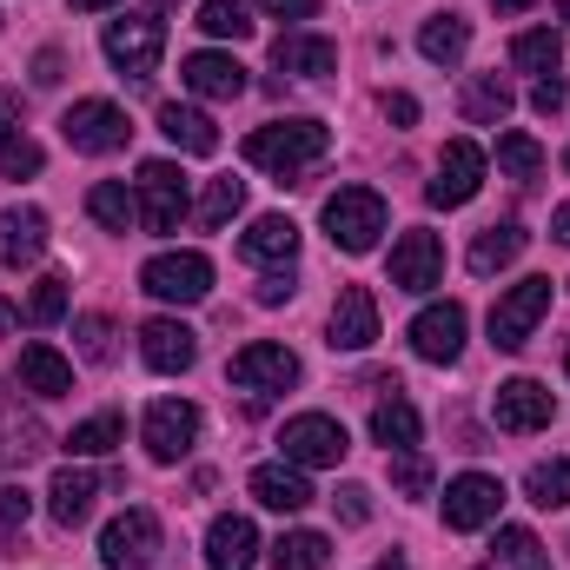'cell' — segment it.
I'll use <instances>...</instances> for the list:
<instances>
[{"label": "cell", "mask_w": 570, "mask_h": 570, "mask_svg": "<svg viewBox=\"0 0 570 570\" xmlns=\"http://www.w3.org/2000/svg\"><path fill=\"white\" fill-rule=\"evenodd\" d=\"M524 498H531L538 511H564V504H570V458L531 464V478H524Z\"/></svg>", "instance_id": "cell-36"}, {"label": "cell", "mask_w": 570, "mask_h": 570, "mask_svg": "<svg viewBox=\"0 0 570 570\" xmlns=\"http://www.w3.org/2000/svg\"><path fill=\"white\" fill-rule=\"evenodd\" d=\"M332 338V352H365L372 338H379V298L365 292V285H345L338 292V305H332V325H325Z\"/></svg>", "instance_id": "cell-17"}, {"label": "cell", "mask_w": 570, "mask_h": 570, "mask_svg": "<svg viewBox=\"0 0 570 570\" xmlns=\"http://www.w3.org/2000/svg\"><path fill=\"white\" fill-rule=\"evenodd\" d=\"M179 80H186L199 100H239V94H246V67H239L233 53H186Z\"/></svg>", "instance_id": "cell-21"}, {"label": "cell", "mask_w": 570, "mask_h": 570, "mask_svg": "<svg viewBox=\"0 0 570 570\" xmlns=\"http://www.w3.org/2000/svg\"><path fill=\"white\" fill-rule=\"evenodd\" d=\"M285 298H292V266H279V273L259 279V305H285Z\"/></svg>", "instance_id": "cell-48"}, {"label": "cell", "mask_w": 570, "mask_h": 570, "mask_svg": "<svg viewBox=\"0 0 570 570\" xmlns=\"http://www.w3.org/2000/svg\"><path fill=\"white\" fill-rule=\"evenodd\" d=\"M498 166H504V179H538L544 146L531 140V134H504V140H498Z\"/></svg>", "instance_id": "cell-41"}, {"label": "cell", "mask_w": 570, "mask_h": 570, "mask_svg": "<svg viewBox=\"0 0 570 570\" xmlns=\"http://www.w3.org/2000/svg\"><path fill=\"white\" fill-rule=\"evenodd\" d=\"M464 47H471V20H464V13H431L425 33H419V53H425L431 67L464 60Z\"/></svg>", "instance_id": "cell-30"}, {"label": "cell", "mask_w": 570, "mask_h": 570, "mask_svg": "<svg viewBox=\"0 0 570 570\" xmlns=\"http://www.w3.org/2000/svg\"><path fill=\"white\" fill-rule=\"evenodd\" d=\"M279 451H285V464H298V471H332L345 458V425L325 419V412H298V419H285Z\"/></svg>", "instance_id": "cell-7"}, {"label": "cell", "mask_w": 570, "mask_h": 570, "mask_svg": "<svg viewBox=\"0 0 570 570\" xmlns=\"http://www.w3.org/2000/svg\"><path fill=\"white\" fill-rule=\"evenodd\" d=\"M478 186H484V146L478 140H444V153H438V179L425 186V199L438 206V213H451V206H471Z\"/></svg>", "instance_id": "cell-8"}, {"label": "cell", "mask_w": 570, "mask_h": 570, "mask_svg": "<svg viewBox=\"0 0 570 570\" xmlns=\"http://www.w3.org/2000/svg\"><path fill=\"white\" fill-rule=\"evenodd\" d=\"M544 312H551V279H518L491 305V345L498 352H524Z\"/></svg>", "instance_id": "cell-4"}, {"label": "cell", "mask_w": 570, "mask_h": 570, "mask_svg": "<svg viewBox=\"0 0 570 570\" xmlns=\"http://www.w3.org/2000/svg\"><path fill=\"white\" fill-rule=\"evenodd\" d=\"M159 134L179 146V153H199V159H206V153H219V127H213L199 107H179V100H166V107H159Z\"/></svg>", "instance_id": "cell-27"}, {"label": "cell", "mask_w": 570, "mask_h": 570, "mask_svg": "<svg viewBox=\"0 0 570 570\" xmlns=\"http://www.w3.org/2000/svg\"><path fill=\"white\" fill-rule=\"evenodd\" d=\"M438 279H444V239L425 233V226H412V233L392 246V285H399V292H431Z\"/></svg>", "instance_id": "cell-16"}, {"label": "cell", "mask_w": 570, "mask_h": 570, "mask_svg": "<svg viewBox=\"0 0 570 570\" xmlns=\"http://www.w3.org/2000/svg\"><path fill=\"white\" fill-rule=\"evenodd\" d=\"M20 173H40V146L33 140H7L0 146V179H20Z\"/></svg>", "instance_id": "cell-45"}, {"label": "cell", "mask_w": 570, "mask_h": 570, "mask_svg": "<svg viewBox=\"0 0 570 570\" xmlns=\"http://www.w3.org/2000/svg\"><path fill=\"white\" fill-rule=\"evenodd\" d=\"M273 564L279 570H325L332 564V538L325 531H285L273 544Z\"/></svg>", "instance_id": "cell-34"}, {"label": "cell", "mask_w": 570, "mask_h": 570, "mask_svg": "<svg viewBox=\"0 0 570 570\" xmlns=\"http://www.w3.org/2000/svg\"><path fill=\"white\" fill-rule=\"evenodd\" d=\"M47 253V213L40 206H7L0 213V266H33Z\"/></svg>", "instance_id": "cell-20"}, {"label": "cell", "mask_w": 570, "mask_h": 570, "mask_svg": "<svg viewBox=\"0 0 570 570\" xmlns=\"http://www.w3.org/2000/svg\"><path fill=\"white\" fill-rule=\"evenodd\" d=\"M246 491H253L266 511H305V504H312V484H305L298 464H259V471L246 478Z\"/></svg>", "instance_id": "cell-26"}, {"label": "cell", "mask_w": 570, "mask_h": 570, "mask_svg": "<svg viewBox=\"0 0 570 570\" xmlns=\"http://www.w3.org/2000/svg\"><path fill=\"white\" fill-rule=\"evenodd\" d=\"M419 405H412V399H399V385H392V399H379V405H372V438H379V444H385V451H412V444H419Z\"/></svg>", "instance_id": "cell-28"}, {"label": "cell", "mask_w": 570, "mask_h": 570, "mask_svg": "<svg viewBox=\"0 0 570 570\" xmlns=\"http://www.w3.org/2000/svg\"><path fill=\"white\" fill-rule=\"evenodd\" d=\"M53 318H67V279L60 273L33 279V292H27V325H53Z\"/></svg>", "instance_id": "cell-42"}, {"label": "cell", "mask_w": 570, "mask_h": 570, "mask_svg": "<svg viewBox=\"0 0 570 570\" xmlns=\"http://www.w3.org/2000/svg\"><path fill=\"white\" fill-rule=\"evenodd\" d=\"M60 67H67V60H60V53L47 47V53L33 60V80H40V87H60Z\"/></svg>", "instance_id": "cell-51"}, {"label": "cell", "mask_w": 570, "mask_h": 570, "mask_svg": "<svg viewBox=\"0 0 570 570\" xmlns=\"http://www.w3.org/2000/svg\"><path fill=\"white\" fill-rule=\"evenodd\" d=\"M87 213H94V219H100L107 233H127V226L140 219V199H134V193H127L120 179H100V186L87 193Z\"/></svg>", "instance_id": "cell-35"}, {"label": "cell", "mask_w": 570, "mask_h": 570, "mask_svg": "<svg viewBox=\"0 0 570 570\" xmlns=\"http://www.w3.org/2000/svg\"><path fill=\"white\" fill-rule=\"evenodd\" d=\"M199 27L213 40H253V13L239 0H199Z\"/></svg>", "instance_id": "cell-38"}, {"label": "cell", "mask_w": 570, "mask_h": 570, "mask_svg": "<svg viewBox=\"0 0 570 570\" xmlns=\"http://www.w3.org/2000/svg\"><path fill=\"white\" fill-rule=\"evenodd\" d=\"M259 558V531H253V518H213V531H206V564L213 570H253Z\"/></svg>", "instance_id": "cell-23"}, {"label": "cell", "mask_w": 570, "mask_h": 570, "mask_svg": "<svg viewBox=\"0 0 570 570\" xmlns=\"http://www.w3.org/2000/svg\"><path fill=\"white\" fill-rule=\"evenodd\" d=\"M325 233H332L338 253H372L379 233H385V199L372 186H338L325 199Z\"/></svg>", "instance_id": "cell-2"}, {"label": "cell", "mask_w": 570, "mask_h": 570, "mask_svg": "<svg viewBox=\"0 0 570 570\" xmlns=\"http://www.w3.org/2000/svg\"><path fill=\"white\" fill-rule=\"evenodd\" d=\"M504 504V484L491 471H464L444 484V531H484Z\"/></svg>", "instance_id": "cell-11"}, {"label": "cell", "mask_w": 570, "mask_h": 570, "mask_svg": "<svg viewBox=\"0 0 570 570\" xmlns=\"http://www.w3.org/2000/svg\"><path fill=\"white\" fill-rule=\"evenodd\" d=\"M564 166H570V153H564Z\"/></svg>", "instance_id": "cell-59"}, {"label": "cell", "mask_w": 570, "mask_h": 570, "mask_svg": "<svg viewBox=\"0 0 570 570\" xmlns=\"http://www.w3.org/2000/svg\"><path fill=\"white\" fill-rule=\"evenodd\" d=\"M332 504H338V518H345V524H365V518H372V491H365V484H345Z\"/></svg>", "instance_id": "cell-46"}, {"label": "cell", "mask_w": 570, "mask_h": 570, "mask_svg": "<svg viewBox=\"0 0 570 570\" xmlns=\"http://www.w3.org/2000/svg\"><path fill=\"white\" fill-rule=\"evenodd\" d=\"M372 570H412V564L405 558H385V564H372Z\"/></svg>", "instance_id": "cell-57"}, {"label": "cell", "mask_w": 570, "mask_h": 570, "mask_svg": "<svg viewBox=\"0 0 570 570\" xmlns=\"http://www.w3.org/2000/svg\"><path fill=\"white\" fill-rule=\"evenodd\" d=\"M531 107H538V114L551 120V114L564 107V94H558V80H538V94H531Z\"/></svg>", "instance_id": "cell-52"}, {"label": "cell", "mask_w": 570, "mask_h": 570, "mask_svg": "<svg viewBox=\"0 0 570 570\" xmlns=\"http://www.w3.org/2000/svg\"><path fill=\"white\" fill-rule=\"evenodd\" d=\"M266 13H279V20H312L318 13V0H259Z\"/></svg>", "instance_id": "cell-50"}, {"label": "cell", "mask_w": 570, "mask_h": 570, "mask_svg": "<svg viewBox=\"0 0 570 570\" xmlns=\"http://www.w3.org/2000/svg\"><path fill=\"white\" fill-rule=\"evenodd\" d=\"M226 379L239 385V392H285V385H298V358L285 352V345H246V352H233V365H226Z\"/></svg>", "instance_id": "cell-15"}, {"label": "cell", "mask_w": 570, "mask_h": 570, "mask_svg": "<svg viewBox=\"0 0 570 570\" xmlns=\"http://www.w3.org/2000/svg\"><path fill=\"white\" fill-rule=\"evenodd\" d=\"M385 120L392 127H419V100L412 94H385Z\"/></svg>", "instance_id": "cell-49"}, {"label": "cell", "mask_w": 570, "mask_h": 570, "mask_svg": "<svg viewBox=\"0 0 570 570\" xmlns=\"http://www.w3.org/2000/svg\"><path fill=\"white\" fill-rule=\"evenodd\" d=\"M13 120H20V100H13V94H0V146L13 140V134H20Z\"/></svg>", "instance_id": "cell-53"}, {"label": "cell", "mask_w": 570, "mask_h": 570, "mask_svg": "<svg viewBox=\"0 0 570 570\" xmlns=\"http://www.w3.org/2000/svg\"><path fill=\"white\" fill-rule=\"evenodd\" d=\"M27 518H33V498H27L20 484H0V524L13 531V524H27Z\"/></svg>", "instance_id": "cell-47"}, {"label": "cell", "mask_w": 570, "mask_h": 570, "mask_svg": "<svg viewBox=\"0 0 570 570\" xmlns=\"http://www.w3.org/2000/svg\"><path fill=\"white\" fill-rule=\"evenodd\" d=\"M94 498H100V478L94 471H53V484H47V511H53V524H87L94 518Z\"/></svg>", "instance_id": "cell-24"}, {"label": "cell", "mask_w": 570, "mask_h": 570, "mask_svg": "<svg viewBox=\"0 0 570 570\" xmlns=\"http://www.w3.org/2000/svg\"><path fill=\"white\" fill-rule=\"evenodd\" d=\"M498 558L511 570H551V558H544V544L524 531V524H498Z\"/></svg>", "instance_id": "cell-39"}, {"label": "cell", "mask_w": 570, "mask_h": 570, "mask_svg": "<svg viewBox=\"0 0 570 570\" xmlns=\"http://www.w3.org/2000/svg\"><path fill=\"white\" fill-rule=\"evenodd\" d=\"M60 134H67L73 153H120V146L134 140V120L114 100H73L67 120H60Z\"/></svg>", "instance_id": "cell-9"}, {"label": "cell", "mask_w": 570, "mask_h": 570, "mask_svg": "<svg viewBox=\"0 0 570 570\" xmlns=\"http://www.w3.org/2000/svg\"><path fill=\"white\" fill-rule=\"evenodd\" d=\"M73 332H80V352H87L94 365H100V358L114 352V318H100V312H87V318H80Z\"/></svg>", "instance_id": "cell-44"}, {"label": "cell", "mask_w": 570, "mask_h": 570, "mask_svg": "<svg viewBox=\"0 0 570 570\" xmlns=\"http://www.w3.org/2000/svg\"><path fill=\"white\" fill-rule=\"evenodd\" d=\"M498 7H504V13H524V7H538V0H498Z\"/></svg>", "instance_id": "cell-55"}, {"label": "cell", "mask_w": 570, "mask_h": 570, "mask_svg": "<svg viewBox=\"0 0 570 570\" xmlns=\"http://www.w3.org/2000/svg\"><path fill=\"white\" fill-rule=\"evenodd\" d=\"M239 206H246V179H233V173H226V179H213V186H206V199H199V226H226Z\"/></svg>", "instance_id": "cell-40"}, {"label": "cell", "mask_w": 570, "mask_h": 570, "mask_svg": "<svg viewBox=\"0 0 570 570\" xmlns=\"http://www.w3.org/2000/svg\"><path fill=\"white\" fill-rule=\"evenodd\" d=\"M140 219L146 233H179V219L193 213V193H186V173L173 159H146L140 166Z\"/></svg>", "instance_id": "cell-5"}, {"label": "cell", "mask_w": 570, "mask_h": 570, "mask_svg": "<svg viewBox=\"0 0 570 570\" xmlns=\"http://www.w3.org/2000/svg\"><path fill=\"white\" fill-rule=\"evenodd\" d=\"M73 7H80V13H100V7H114V0H73Z\"/></svg>", "instance_id": "cell-56"}, {"label": "cell", "mask_w": 570, "mask_h": 570, "mask_svg": "<svg viewBox=\"0 0 570 570\" xmlns=\"http://www.w3.org/2000/svg\"><path fill=\"white\" fill-rule=\"evenodd\" d=\"M551 239H564V246H570V206H558V213H551Z\"/></svg>", "instance_id": "cell-54"}, {"label": "cell", "mask_w": 570, "mask_h": 570, "mask_svg": "<svg viewBox=\"0 0 570 570\" xmlns=\"http://www.w3.org/2000/svg\"><path fill=\"white\" fill-rule=\"evenodd\" d=\"M458 107H464V120H471V127H498V120L511 114V87H504L498 73H478V80L464 87V100H458Z\"/></svg>", "instance_id": "cell-33"}, {"label": "cell", "mask_w": 570, "mask_h": 570, "mask_svg": "<svg viewBox=\"0 0 570 570\" xmlns=\"http://www.w3.org/2000/svg\"><path fill=\"white\" fill-rule=\"evenodd\" d=\"M140 438H146V458H153V464H179V458L193 451V438H199V405H186V399H153Z\"/></svg>", "instance_id": "cell-10"}, {"label": "cell", "mask_w": 570, "mask_h": 570, "mask_svg": "<svg viewBox=\"0 0 570 570\" xmlns=\"http://www.w3.org/2000/svg\"><path fill=\"white\" fill-rule=\"evenodd\" d=\"M13 379H20V392H33V399H67V392H73V358H60L47 338H33V345H20Z\"/></svg>", "instance_id": "cell-18"}, {"label": "cell", "mask_w": 570, "mask_h": 570, "mask_svg": "<svg viewBox=\"0 0 570 570\" xmlns=\"http://www.w3.org/2000/svg\"><path fill=\"white\" fill-rule=\"evenodd\" d=\"M392 484H399L405 498H425V491H431V464L419 458V451H399V464H392Z\"/></svg>", "instance_id": "cell-43"}, {"label": "cell", "mask_w": 570, "mask_h": 570, "mask_svg": "<svg viewBox=\"0 0 570 570\" xmlns=\"http://www.w3.org/2000/svg\"><path fill=\"white\" fill-rule=\"evenodd\" d=\"M120 438H127V419H120V412H100V419L73 425V438H67V451H73V458H107V451H114Z\"/></svg>", "instance_id": "cell-37"}, {"label": "cell", "mask_w": 570, "mask_h": 570, "mask_svg": "<svg viewBox=\"0 0 570 570\" xmlns=\"http://www.w3.org/2000/svg\"><path fill=\"white\" fill-rule=\"evenodd\" d=\"M40 451H47V431L33 425V419H20L13 399H0V464H27Z\"/></svg>", "instance_id": "cell-31"}, {"label": "cell", "mask_w": 570, "mask_h": 570, "mask_svg": "<svg viewBox=\"0 0 570 570\" xmlns=\"http://www.w3.org/2000/svg\"><path fill=\"white\" fill-rule=\"evenodd\" d=\"M107 60L127 73V80H153V67H159V53H166V27L159 20H146V13H120V20H107Z\"/></svg>", "instance_id": "cell-6"}, {"label": "cell", "mask_w": 570, "mask_h": 570, "mask_svg": "<svg viewBox=\"0 0 570 570\" xmlns=\"http://www.w3.org/2000/svg\"><path fill=\"white\" fill-rule=\"evenodd\" d=\"M511 67H518V73H544V80H551V73L564 67V40H558L551 27H531V33H518V40H511Z\"/></svg>", "instance_id": "cell-32"}, {"label": "cell", "mask_w": 570, "mask_h": 570, "mask_svg": "<svg viewBox=\"0 0 570 570\" xmlns=\"http://www.w3.org/2000/svg\"><path fill=\"white\" fill-rule=\"evenodd\" d=\"M153 551H159V518L153 511H120L100 531V564L107 570H146Z\"/></svg>", "instance_id": "cell-12"}, {"label": "cell", "mask_w": 570, "mask_h": 570, "mask_svg": "<svg viewBox=\"0 0 570 570\" xmlns=\"http://www.w3.org/2000/svg\"><path fill=\"white\" fill-rule=\"evenodd\" d=\"M325 146H332V134H325L318 120H273V127L246 134V159H253L259 173H279V186H292L305 166L325 159Z\"/></svg>", "instance_id": "cell-1"}, {"label": "cell", "mask_w": 570, "mask_h": 570, "mask_svg": "<svg viewBox=\"0 0 570 570\" xmlns=\"http://www.w3.org/2000/svg\"><path fill=\"white\" fill-rule=\"evenodd\" d=\"M558 13H564V20H570V0H558Z\"/></svg>", "instance_id": "cell-58"}, {"label": "cell", "mask_w": 570, "mask_h": 570, "mask_svg": "<svg viewBox=\"0 0 570 570\" xmlns=\"http://www.w3.org/2000/svg\"><path fill=\"white\" fill-rule=\"evenodd\" d=\"M140 292L159 305H199L213 292V259L206 253H159V259H146Z\"/></svg>", "instance_id": "cell-3"}, {"label": "cell", "mask_w": 570, "mask_h": 570, "mask_svg": "<svg viewBox=\"0 0 570 570\" xmlns=\"http://www.w3.org/2000/svg\"><path fill=\"white\" fill-rule=\"evenodd\" d=\"M491 419H498V431H544L551 419H558V399L538 385V379H504L498 385V399H491Z\"/></svg>", "instance_id": "cell-13"}, {"label": "cell", "mask_w": 570, "mask_h": 570, "mask_svg": "<svg viewBox=\"0 0 570 570\" xmlns=\"http://www.w3.org/2000/svg\"><path fill=\"white\" fill-rule=\"evenodd\" d=\"M140 358L153 365V372L173 379V372H186V365L199 358V338H193L179 318H146L140 325Z\"/></svg>", "instance_id": "cell-19"}, {"label": "cell", "mask_w": 570, "mask_h": 570, "mask_svg": "<svg viewBox=\"0 0 570 570\" xmlns=\"http://www.w3.org/2000/svg\"><path fill=\"white\" fill-rule=\"evenodd\" d=\"M412 352H419L425 365H458V352H464V305H458V298L425 305V312L412 318Z\"/></svg>", "instance_id": "cell-14"}, {"label": "cell", "mask_w": 570, "mask_h": 570, "mask_svg": "<svg viewBox=\"0 0 570 570\" xmlns=\"http://www.w3.org/2000/svg\"><path fill=\"white\" fill-rule=\"evenodd\" d=\"M273 67L279 73H298V80H325L338 67V47L325 33H279L273 40Z\"/></svg>", "instance_id": "cell-22"}, {"label": "cell", "mask_w": 570, "mask_h": 570, "mask_svg": "<svg viewBox=\"0 0 570 570\" xmlns=\"http://www.w3.org/2000/svg\"><path fill=\"white\" fill-rule=\"evenodd\" d=\"M239 259H253V266H292V259H298V226H292L285 213L253 219V233L239 239Z\"/></svg>", "instance_id": "cell-25"}, {"label": "cell", "mask_w": 570, "mask_h": 570, "mask_svg": "<svg viewBox=\"0 0 570 570\" xmlns=\"http://www.w3.org/2000/svg\"><path fill=\"white\" fill-rule=\"evenodd\" d=\"M518 253H524V226H518V219H504V226H484V233H478V246H471V259H464V266H471L478 279H491V273H504Z\"/></svg>", "instance_id": "cell-29"}]
</instances>
